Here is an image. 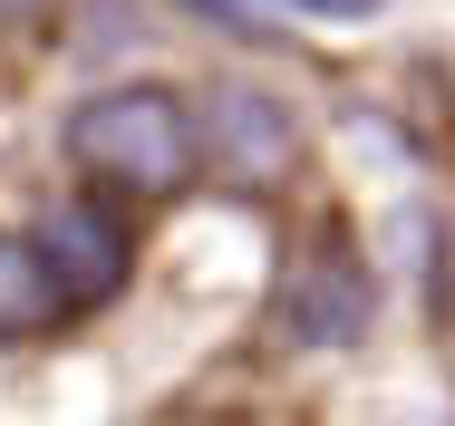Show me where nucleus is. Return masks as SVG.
<instances>
[{
	"instance_id": "7",
	"label": "nucleus",
	"mask_w": 455,
	"mask_h": 426,
	"mask_svg": "<svg viewBox=\"0 0 455 426\" xmlns=\"http://www.w3.org/2000/svg\"><path fill=\"white\" fill-rule=\"evenodd\" d=\"M49 0H0V29H20V20H39Z\"/></svg>"
},
{
	"instance_id": "3",
	"label": "nucleus",
	"mask_w": 455,
	"mask_h": 426,
	"mask_svg": "<svg viewBox=\"0 0 455 426\" xmlns=\"http://www.w3.org/2000/svg\"><path fill=\"white\" fill-rule=\"evenodd\" d=\"M204 136H213V156L243 174V184H272V174L300 165V126H291V107L262 97L252 78H233V87L204 97Z\"/></svg>"
},
{
	"instance_id": "1",
	"label": "nucleus",
	"mask_w": 455,
	"mask_h": 426,
	"mask_svg": "<svg viewBox=\"0 0 455 426\" xmlns=\"http://www.w3.org/2000/svg\"><path fill=\"white\" fill-rule=\"evenodd\" d=\"M68 156L107 184V194H175L194 156H204V126L184 117V97L165 87H107L68 117Z\"/></svg>"
},
{
	"instance_id": "2",
	"label": "nucleus",
	"mask_w": 455,
	"mask_h": 426,
	"mask_svg": "<svg viewBox=\"0 0 455 426\" xmlns=\"http://www.w3.org/2000/svg\"><path fill=\"white\" fill-rule=\"evenodd\" d=\"M29 243H39V261H49V281H59L68 310H88V301H107L126 281V223L97 213V204H49Z\"/></svg>"
},
{
	"instance_id": "5",
	"label": "nucleus",
	"mask_w": 455,
	"mask_h": 426,
	"mask_svg": "<svg viewBox=\"0 0 455 426\" xmlns=\"http://www.w3.org/2000/svg\"><path fill=\"white\" fill-rule=\"evenodd\" d=\"M49 310H68V301H59V281H49V261H39V243L0 233V340L39 330Z\"/></svg>"
},
{
	"instance_id": "4",
	"label": "nucleus",
	"mask_w": 455,
	"mask_h": 426,
	"mask_svg": "<svg viewBox=\"0 0 455 426\" xmlns=\"http://www.w3.org/2000/svg\"><path fill=\"white\" fill-rule=\"evenodd\" d=\"M368 310H378V291H368V271H359L349 253L300 261V281H291V330H300L310 349L359 340V330H368Z\"/></svg>"
},
{
	"instance_id": "6",
	"label": "nucleus",
	"mask_w": 455,
	"mask_h": 426,
	"mask_svg": "<svg viewBox=\"0 0 455 426\" xmlns=\"http://www.w3.org/2000/svg\"><path fill=\"white\" fill-rule=\"evenodd\" d=\"M213 20H252V10H300V20H378L387 0H194Z\"/></svg>"
}]
</instances>
